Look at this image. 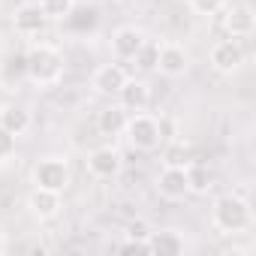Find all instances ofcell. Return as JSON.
I'll return each instance as SVG.
<instances>
[{
	"mask_svg": "<svg viewBox=\"0 0 256 256\" xmlns=\"http://www.w3.org/2000/svg\"><path fill=\"white\" fill-rule=\"evenodd\" d=\"M24 66H28V82L42 88V90L58 88L64 82V72H66L64 52L52 42H34L24 52Z\"/></svg>",
	"mask_w": 256,
	"mask_h": 256,
	"instance_id": "obj_1",
	"label": "cell"
},
{
	"mask_svg": "<svg viewBox=\"0 0 256 256\" xmlns=\"http://www.w3.org/2000/svg\"><path fill=\"white\" fill-rule=\"evenodd\" d=\"M211 226L223 235H241L253 226V208L238 193H223L211 205Z\"/></svg>",
	"mask_w": 256,
	"mask_h": 256,
	"instance_id": "obj_2",
	"label": "cell"
},
{
	"mask_svg": "<svg viewBox=\"0 0 256 256\" xmlns=\"http://www.w3.org/2000/svg\"><path fill=\"white\" fill-rule=\"evenodd\" d=\"M124 136H126V142H130V148L151 154V151H157L163 145V124L154 114H148V112H136V114L126 118Z\"/></svg>",
	"mask_w": 256,
	"mask_h": 256,
	"instance_id": "obj_3",
	"label": "cell"
},
{
	"mask_svg": "<svg viewBox=\"0 0 256 256\" xmlns=\"http://www.w3.org/2000/svg\"><path fill=\"white\" fill-rule=\"evenodd\" d=\"M70 181H72V169H70L66 157H42L30 166V184L34 187L64 193L70 187Z\"/></svg>",
	"mask_w": 256,
	"mask_h": 256,
	"instance_id": "obj_4",
	"label": "cell"
},
{
	"mask_svg": "<svg viewBox=\"0 0 256 256\" xmlns=\"http://www.w3.org/2000/svg\"><path fill=\"white\" fill-rule=\"evenodd\" d=\"M244 46H241V40H220V42H214L211 46V54H208V60H211V66L220 72V76H232V72H238L241 66H244Z\"/></svg>",
	"mask_w": 256,
	"mask_h": 256,
	"instance_id": "obj_5",
	"label": "cell"
},
{
	"mask_svg": "<svg viewBox=\"0 0 256 256\" xmlns=\"http://www.w3.org/2000/svg\"><path fill=\"white\" fill-rule=\"evenodd\" d=\"M223 30L232 40H247L256 30V12L247 4H226L223 10Z\"/></svg>",
	"mask_w": 256,
	"mask_h": 256,
	"instance_id": "obj_6",
	"label": "cell"
},
{
	"mask_svg": "<svg viewBox=\"0 0 256 256\" xmlns=\"http://www.w3.org/2000/svg\"><path fill=\"white\" fill-rule=\"evenodd\" d=\"M120 169H124V157H120V151L114 145H102V148H94L88 154V172L94 178H100V181L118 178Z\"/></svg>",
	"mask_w": 256,
	"mask_h": 256,
	"instance_id": "obj_7",
	"label": "cell"
},
{
	"mask_svg": "<svg viewBox=\"0 0 256 256\" xmlns=\"http://www.w3.org/2000/svg\"><path fill=\"white\" fill-rule=\"evenodd\" d=\"M145 40H148V34H145L142 28H133V24L118 28V30L112 34V42H108L112 58H114V60H120V64L133 60V58H136V52L142 48V42H145Z\"/></svg>",
	"mask_w": 256,
	"mask_h": 256,
	"instance_id": "obj_8",
	"label": "cell"
},
{
	"mask_svg": "<svg viewBox=\"0 0 256 256\" xmlns=\"http://www.w3.org/2000/svg\"><path fill=\"white\" fill-rule=\"evenodd\" d=\"M28 211H30L34 220L48 223V220H54V217L64 211V193L46 190V187H34L30 196H28Z\"/></svg>",
	"mask_w": 256,
	"mask_h": 256,
	"instance_id": "obj_9",
	"label": "cell"
},
{
	"mask_svg": "<svg viewBox=\"0 0 256 256\" xmlns=\"http://www.w3.org/2000/svg\"><path fill=\"white\" fill-rule=\"evenodd\" d=\"M157 193L169 202H181L190 196V187H187V166L181 163H169L160 175H157Z\"/></svg>",
	"mask_w": 256,
	"mask_h": 256,
	"instance_id": "obj_10",
	"label": "cell"
},
{
	"mask_svg": "<svg viewBox=\"0 0 256 256\" xmlns=\"http://www.w3.org/2000/svg\"><path fill=\"white\" fill-rule=\"evenodd\" d=\"M126 78H130V76H126L124 64H120V60H108V64H102V66L94 70V76H90V88H94L96 94H102V96H114V94L124 88Z\"/></svg>",
	"mask_w": 256,
	"mask_h": 256,
	"instance_id": "obj_11",
	"label": "cell"
},
{
	"mask_svg": "<svg viewBox=\"0 0 256 256\" xmlns=\"http://www.w3.org/2000/svg\"><path fill=\"white\" fill-rule=\"evenodd\" d=\"M190 70V54L184 46L175 42H160V54H157V72L166 78H181Z\"/></svg>",
	"mask_w": 256,
	"mask_h": 256,
	"instance_id": "obj_12",
	"label": "cell"
},
{
	"mask_svg": "<svg viewBox=\"0 0 256 256\" xmlns=\"http://www.w3.org/2000/svg\"><path fill=\"white\" fill-rule=\"evenodd\" d=\"M114 96H118V106H120L126 114H136V112H145V108H148V102H151V88H148V82H142V78H126L124 88H120Z\"/></svg>",
	"mask_w": 256,
	"mask_h": 256,
	"instance_id": "obj_13",
	"label": "cell"
},
{
	"mask_svg": "<svg viewBox=\"0 0 256 256\" xmlns=\"http://www.w3.org/2000/svg\"><path fill=\"white\" fill-rule=\"evenodd\" d=\"M28 82V66H24V52H4L0 54V88L4 90H18V84Z\"/></svg>",
	"mask_w": 256,
	"mask_h": 256,
	"instance_id": "obj_14",
	"label": "cell"
},
{
	"mask_svg": "<svg viewBox=\"0 0 256 256\" xmlns=\"http://www.w3.org/2000/svg\"><path fill=\"white\" fill-rule=\"evenodd\" d=\"M46 24H48V18H46V12L40 10V4H22V6L12 12V28H16V34H22V36H40V34L46 30Z\"/></svg>",
	"mask_w": 256,
	"mask_h": 256,
	"instance_id": "obj_15",
	"label": "cell"
},
{
	"mask_svg": "<svg viewBox=\"0 0 256 256\" xmlns=\"http://www.w3.org/2000/svg\"><path fill=\"white\" fill-rule=\"evenodd\" d=\"M187 250V241L178 229H160L148 235V253L151 256H181Z\"/></svg>",
	"mask_w": 256,
	"mask_h": 256,
	"instance_id": "obj_16",
	"label": "cell"
},
{
	"mask_svg": "<svg viewBox=\"0 0 256 256\" xmlns=\"http://www.w3.org/2000/svg\"><path fill=\"white\" fill-rule=\"evenodd\" d=\"M0 126H4L6 133H12V136L18 139V136H24L30 126H34V114H30V108L10 102V106L0 108Z\"/></svg>",
	"mask_w": 256,
	"mask_h": 256,
	"instance_id": "obj_17",
	"label": "cell"
},
{
	"mask_svg": "<svg viewBox=\"0 0 256 256\" xmlns=\"http://www.w3.org/2000/svg\"><path fill=\"white\" fill-rule=\"evenodd\" d=\"M126 114L118 102L114 106H106V108H100L96 112V130H100V136H108V139H114V136H124V126H126Z\"/></svg>",
	"mask_w": 256,
	"mask_h": 256,
	"instance_id": "obj_18",
	"label": "cell"
},
{
	"mask_svg": "<svg viewBox=\"0 0 256 256\" xmlns=\"http://www.w3.org/2000/svg\"><path fill=\"white\" fill-rule=\"evenodd\" d=\"M66 30H72V34H88V30H94L96 24H100V12H96V6H72V12L60 22Z\"/></svg>",
	"mask_w": 256,
	"mask_h": 256,
	"instance_id": "obj_19",
	"label": "cell"
},
{
	"mask_svg": "<svg viewBox=\"0 0 256 256\" xmlns=\"http://www.w3.org/2000/svg\"><path fill=\"white\" fill-rule=\"evenodd\" d=\"M187 187H190V193H196V196L208 193V190L214 187V175L208 172V166H187Z\"/></svg>",
	"mask_w": 256,
	"mask_h": 256,
	"instance_id": "obj_20",
	"label": "cell"
},
{
	"mask_svg": "<svg viewBox=\"0 0 256 256\" xmlns=\"http://www.w3.org/2000/svg\"><path fill=\"white\" fill-rule=\"evenodd\" d=\"M157 54H160V42L148 36V40L142 42V48L136 52L133 60H136V66H139L142 72H157Z\"/></svg>",
	"mask_w": 256,
	"mask_h": 256,
	"instance_id": "obj_21",
	"label": "cell"
},
{
	"mask_svg": "<svg viewBox=\"0 0 256 256\" xmlns=\"http://www.w3.org/2000/svg\"><path fill=\"white\" fill-rule=\"evenodd\" d=\"M76 6V0H40V10L46 12L48 22H64Z\"/></svg>",
	"mask_w": 256,
	"mask_h": 256,
	"instance_id": "obj_22",
	"label": "cell"
},
{
	"mask_svg": "<svg viewBox=\"0 0 256 256\" xmlns=\"http://www.w3.org/2000/svg\"><path fill=\"white\" fill-rule=\"evenodd\" d=\"M226 4L229 0H187V6L196 12V16H220L223 10H226Z\"/></svg>",
	"mask_w": 256,
	"mask_h": 256,
	"instance_id": "obj_23",
	"label": "cell"
},
{
	"mask_svg": "<svg viewBox=\"0 0 256 256\" xmlns=\"http://www.w3.org/2000/svg\"><path fill=\"white\" fill-rule=\"evenodd\" d=\"M16 136L12 133H6L4 130V126H0V166H4V163H10L12 157H16Z\"/></svg>",
	"mask_w": 256,
	"mask_h": 256,
	"instance_id": "obj_24",
	"label": "cell"
},
{
	"mask_svg": "<svg viewBox=\"0 0 256 256\" xmlns=\"http://www.w3.org/2000/svg\"><path fill=\"white\" fill-rule=\"evenodd\" d=\"M120 250H124V253H133V250H139V253H148V241H136V238H126V241L120 244Z\"/></svg>",
	"mask_w": 256,
	"mask_h": 256,
	"instance_id": "obj_25",
	"label": "cell"
},
{
	"mask_svg": "<svg viewBox=\"0 0 256 256\" xmlns=\"http://www.w3.org/2000/svg\"><path fill=\"white\" fill-rule=\"evenodd\" d=\"M148 235L151 232H145V226H136V223L130 226V232H126V238H136V241H148Z\"/></svg>",
	"mask_w": 256,
	"mask_h": 256,
	"instance_id": "obj_26",
	"label": "cell"
},
{
	"mask_svg": "<svg viewBox=\"0 0 256 256\" xmlns=\"http://www.w3.org/2000/svg\"><path fill=\"white\" fill-rule=\"evenodd\" d=\"M6 247H10V244H6V235H4V229H0V256L6 253Z\"/></svg>",
	"mask_w": 256,
	"mask_h": 256,
	"instance_id": "obj_27",
	"label": "cell"
},
{
	"mask_svg": "<svg viewBox=\"0 0 256 256\" xmlns=\"http://www.w3.org/2000/svg\"><path fill=\"white\" fill-rule=\"evenodd\" d=\"M22 4H40V0H22Z\"/></svg>",
	"mask_w": 256,
	"mask_h": 256,
	"instance_id": "obj_28",
	"label": "cell"
}]
</instances>
